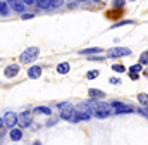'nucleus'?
<instances>
[{"label": "nucleus", "instance_id": "nucleus-17", "mask_svg": "<svg viewBox=\"0 0 148 145\" xmlns=\"http://www.w3.org/2000/svg\"><path fill=\"white\" fill-rule=\"evenodd\" d=\"M90 97H98V99H103V97H105V93H103L102 90H95V88H91V90H90Z\"/></svg>", "mask_w": 148, "mask_h": 145}, {"label": "nucleus", "instance_id": "nucleus-4", "mask_svg": "<svg viewBox=\"0 0 148 145\" xmlns=\"http://www.w3.org/2000/svg\"><path fill=\"white\" fill-rule=\"evenodd\" d=\"M129 54H131V50L126 48V47H112L107 52L109 57H122V55H129Z\"/></svg>", "mask_w": 148, "mask_h": 145}, {"label": "nucleus", "instance_id": "nucleus-9", "mask_svg": "<svg viewBox=\"0 0 148 145\" xmlns=\"http://www.w3.org/2000/svg\"><path fill=\"white\" fill-rule=\"evenodd\" d=\"M100 52H102L100 47H90V48H81L79 50L81 55H93V54H100Z\"/></svg>", "mask_w": 148, "mask_h": 145}, {"label": "nucleus", "instance_id": "nucleus-31", "mask_svg": "<svg viewBox=\"0 0 148 145\" xmlns=\"http://www.w3.org/2000/svg\"><path fill=\"white\" fill-rule=\"evenodd\" d=\"M23 19H33V14H23Z\"/></svg>", "mask_w": 148, "mask_h": 145}, {"label": "nucleus", "instance_id": "nucleus-8", "mask_svg": "<svg viewBox=\"0 0 148 145\" xmlns=\"http://www.w3.org/2000/svg\"><path fill=\"white\" fill-rule=\"evenodd\" d=\"M3 74H5V78H14V76H17V74H19V66H17V64L7 66L5 71H3Z\"/></svg>", "mask_w": 148, "mask_h": 145}, {"label": "nucleus", "instance_id": "nucleus-27", "mask_svg": "<svg viewBox=\"0 0 148 145\" xmlns=\"http://www.w3.org/2000/svg\"><path fill=\"white\" fill-rule=\"evenodd\" d=\"M55 123H57V119H55V117H52V119H48L47 126H52V124H55Z\"/></svg>", "mask_w": 148, "mask_h": 145}, {"label": "nucleus", "instance_id": "nucleus-21", "mask_svg": "<svg viewBox=\"0 0 148 145\" xmlns=\"http://www.w3.org/2000/svg\"><path fill=\"white\" fill-rule=\"evenodd\" d=\"M124 3H126V0H114L112 7H115V9H122V7H124Z\"/></svg>", "mask_w": 148, "mask_h": 145}, {"label": "nucleus", "instance_id": "nucleus-23", "mask_svg": "<svg viewBox=\"0 0 148 145\" xmlns=\"http://www.w3.org/2000/svg\"><path fill=\"white\" fill-rule=\"evenodd\" d=\"M126 24H133V21H131V19H126V21H121V23H117V24H114V28H121V26H126Z\"/></svg>", "mask_w": 148, "mask_h": 145}, {"label": "nucleus", "instance_id": "nucleus-5", "mask_svg": "<svg viewBox=\"0 0 148 145\" xmlns=\"http://www.w3.org/2000/svg\"><path fill=\"white\" fill-rule=\"evenodd\" d=\"M7 3H9V7H10L14 12L24 14V10H26V3H24L23 0H7Z\"/></svg>", "mask_w": 148, "mask_h": 145}, {"label": "nucleus", "instance_id": "nucleus-29", "mask_svg": "<svg viewBox=\"0 0 148 145\" xmlns=\"http://www.w3.org/2000/svg\"><path fill=\"white\" fill-rule=\"evenodd\" d=\"M26 5H33V3H36V0H23Z\"/></svg>", "mask_w": 148, "mask_h": 145}, {"label": "nucleus", "instance_id": "nucleus-1", "mask_svg": "<svg viewBox=\"0 0 148 145\" xmlns=\"http://www.w3.org/2000/svg\"><path fill=\"white\" fill-rule=\"evenodd\" d=\"M90 102V107H91V114L98 119H105L112 116V106L110 104H105V102H98V100H88Z\"/></svg>", "mask_w": 148, "mask_h": 145}, {"label": "nucleus", "instance_id": "nucleus-35", "mask_svg": "<svg viewBox=\"0 0 148 145\" xmlns=\"http://www.w3.org/2000/svg\"><path fill=\"white\" fill-rule=\"evenodd\" d=\"M93 2H98V0H93Z\"/></svg>", "mask_w": 148, "mask_h": 145}, {"label": "nucleus", "instance_id": "nucleus-34", "mask_svg": "<svg viewBox=\"0 0 148 145\" xmlns=\"http://www.w3.org/2000/svg\"><path fill=\"white\" fill-rule=\"evenodd\" d=\"M145 74H147V78H148V69H147V71H145Z\"/></svg>", "mask_w": 148, "mask_h": 145}, {"label": "nucleus", "instance_id": "nucleus-6", "mask_svg": "<svg viewBox=\"0 0 148 145\" xmlns=\"http://www.w3.org/2000/svg\"><path fill=\"white\" fill-rule=\"evenodd\" d=\"M17 124H19L21 128L29 126V124H31V112H29V110H26V112L17 114Z\"/></svg>", "mask_w": 148, "mask_h": 145}, {"label": "nucleus", "instance_id": "nucleus-11", "mask_svg": "<svg viewBox=\"0 0 148 145\" xmlns=\"http://www.w3.org/2000/svg\"><path fill=\"white\" fill-rule=\"evenodd\" d=\"M69 69H71V64H69V62H60V64L57 66V72H59V74H67Z\"/></svg>", "mask_w": 148, "mask_h": 145}, {"label": "nucleus", "instance_id": "nucleus-33", "mask_svg": "<svg viewBox=\"0 0 148 145\" xmlns=\"http://www.w3.org/2000/svg\"><path fill=\"white\" fill-rule=\"evenodd\" d=\"M2 124H3V119H2V117H0V126H2Z\"/></svg>", "mask_w": 148, "mask_h": 145}, {"label": "nucleus", "instance_id": "nucleus-15", "mask_svg": "<svg viewBox=\"0 0 148 145\" xmlns=\"http://www.w3.org/2000/svg\"><path fill=\"white\" fill-rule=\"evenodd\" d=\"M138 102H140L141 106L148 107V93H138Z\"/></svg>", "mask_w": 148, "mask_h": 145}, {"label": "nucleus", "instance_id": "nucleus-36", "mask_svg": "<svg viewBox=\"0 0 148 145\" xmlns=\"http://www.w3.org/2000/svg\"><path fill=\"white\" fill-rule=\"evenodd\" d=\"M79 2H84V0H79Z\"/></svg>", "mask_w": 148, "mask_h": 145}, {"label": "nucleus", "instance_id": "nucleus-20", "mask_svg": "<svg viewBox=\"0 0 148 145\" xmlns=\"http://www.w3.org/2000/svg\"><path fill=\"white\" fill-rule=\"evenodd\" d=\"M98 74H100V71L93 69V71H90L88 74H86V78H88V79H95V78H98Z\"/></svg>", "mask_w": 148, "mask_h": 145}, {"label": "nucleus", "instance_id": "nucleus-2", "mask_svg": "<svg viewBox=\"0 0 148 145\" xmlns=\"http://www.w3.org/2000/svg\"><path fill=\"white\" fill-rule=\"evenodd\" d=\"M38 55H40V48H38V47H28V48L19 55V61H21L23 64H29V62L36 61Z\"/></svg>", "mask_w": 148, "mask_h": 145}, {"label": "nucleus", "instance_id": "nucleus-32", "mask_svg": "<svg viewBox=\"0 0 148 145\" xmlns=\"http://www.w3.org/2000/svg\"><path fill=\"white\" fill-rule=\"evenodd\" d=\"M129 76H131V79H138V72H131Z\"/></svg>", "mask_w": 148, "mask_h": 145}, {"label": "nucleus", "instance_id": "nucleus-26", "mask_svg": "<svg viewBox=\"0 0 148 145\" xmlns=\"http://www.w3.org/2000/svg\"><path fill=\"white\" fill-rule=\"evenodd\" d=\"M138 112H140V114H143V116H147V117H148V107H145V106L138 109Z\"/></svg>", "mask_w": 148, "mask_h": 145}, {"label": "nucleus", "instance_id": "nucleus-14", "mask_svg": "<svg viewBox=\"0 0 148 145\" xmlns=\"http://www.w3.org/2000/svg\"><path fill=\"white\" fill-rule=\"evenodd\" d=\"M9 9H10L9 3L3 2V0H0V14H2V16H7V14H9Z\"/></svg>", "mask_w": 148, "mask_h": 145}, {"label": "nucleus", "instance_id": "nucleus-19", "mask_svg": "<svg viewBox=\"0 0 148 145\" xmlns=\"http://www.w3.org/2000/svg\"><path fill=\"white\" fill-rule=\"evenodd\" d=\"M140 62H141L143 66H147V64H148V50H145V52L140 55Z\"/></svg>", "mask_w": 148, "mask_h": 145}, {"label": "nucleus", "instance_id": "nucleus-24", "mask_svg": "<svg viewBox=\"0 0 148 145\" xmlns=\"http://www.w3.org/2000/svg\"><path fill=\"white\" fill-rule=\"evenodd\" d=\"M64 0H52V9H59Z\"/></svg>", "mask_w": 148, "mask_h": 145}, {"label": "nucleus", "instance_id": "nucleus-12", "mask_svg": "<svg viewBox=\"0 0 148 145\" xmlns=\"http://www.w3.org/2000/svg\"><path fill=\"white\" fill-rule=\"evenodd\" d=\"M10 138H12L14 142H19V140L23 138V131H21L19 128H16V126H14V130L10 131Z\"/></svg>", "mask_w": 148, "mask_h": 145}, {"label": "nucleus", "instance_id": "nucleus-16", "mask_svg": "<svg viewBox=\"0 0 148 145\" xmlns=\"http://www.w3.org/2000/svg\"><path fill=\"white\" fill-rule=\"evenodd\" d=\"M35 112H36V114H43V116H50V114H52V110H50V109L43 107V106H41V107H36V109H35Z\"/></svg>", "mask_w": 148, "mask_h": 145}, {"label": "nucleus", "instance_id": "nucleus-22", "mask_svg": "<svg viewBox=\"0 0 148 145\" xmlns=\"http://www.w3.org/2000/svg\"><path fill=\"white\" fill-rule=\"evenodd\" d=\"M112 69H114L115 72H124V71H126V68H124V66H121V64H114V66H112Z\"/></svg>", "mask_w": 148, "mask_h": 145}, {"label": "nucleus", "instance_id": "nucleus-25", "mask_svg": "<svg viewBox=\"0 0 148 145\" xmlns=\"http://www.w3.org/2000/svg\"><path fill=\"white\" fill-rule=\"evenodd\" d=\"M102 61H105V59H103V57H100V55H98V57H95V55H93V57H90V62H102Z\"/></svg>", "mask_w": 148, "mask_h": 145}, {"label": "nucleus", "instance_id": "nucleus-28", "mask_svg": "<svg viewBox=\"0 0 148 145\" xmlns=\"http://www.w3.org/2000/svg\"><path fill=\"white\" fill-rule=\"evenodd\" d=\"M109 81H110V83H114V85H119V83H121V81H119V78H110Z\"/></svg>", "mask_w": 148, "mask_h": 145}, {"label": "nucleus", "instance_id": "nucleus-3", "mask_svg": "<svg viewBox=\"0 0 148 145\" xmlns=\"http://www.w3.org/2000/svg\"><path fill=\"white\" fill-rule=\"evenodd\" d=\"M112 106V112L114 114H129V112H133V107L131 106H126V104H122V102H119V100H114L110 104Z\"/></svg>", "mask_w": 148, "mask_h": 145}, {"label": "nucleus", "instance_id": "nucleus-10", "mask_svg": "<svg viewBox=\"0 0 148 145\" xmlns=\"http://www.w3.org/2000/svg\"><path fill=\"white\" fill-rule=\"evenodd\" d=\"M40 74H41V68H40V66H33V68H29V69H28V76H29L31 79L40 78Z\"/></svg>", "mask_w": 148, "mask_h": 145}, {"label": "nucleus", "instance_id": "nucleus-13", "mask_svg": "<svg viewBox=\"0 0 148 145\" xmlns=\"http://www.w3.org/2000/svg\"><path fill=\"white\" fill-rule=\"evenodd\" d=\"M36 5L40 9H52V0H36Z\"/></svg>", "mask_w": 148, "mask_h": 145}, {"label": "nucleus", "instance_id": "nucleus-30", "mask_svg": "<svg viewBox=\"0 0 148 145\" xmlns=\"http://www.w3.org/2000/svg\"><path fill=\"white\" fill-rule=\"evenodd\" d=\"M3 137H5V130L0 126V140H3Z\"/></svg>", "mask_w": 148, "mask_h": 145}, {"label": "nucleus", "instance_id": "nucleus-18", "mask_svg": "<svg viewBox=\"0 0 148 145\" xmlns=\"http://www.w3.org/2000/svg\"><path fill=\"white\" fill-rule=\"evenodd\" d=\"M141 71H143V64L141 62H138V64H134V66L129 68V72H141Z\"/></svg>", "mask_w": 148, "mask_h": 145}, {"label": "nucleus", "instance_id": "nucleus-7", "mask_svg": "<svg viewBox=\"0 0 148 145\" xmlns=\"http://www.w3.org/2000/svg\"><path fill=\"white\" fill-rule=\"evenodd\" d=\"M16 123H17V114H16V112H5V114H3V126L14 128Z\"/></svg>", "mask_w": 148, "mask_h": 145}]
</instances>
